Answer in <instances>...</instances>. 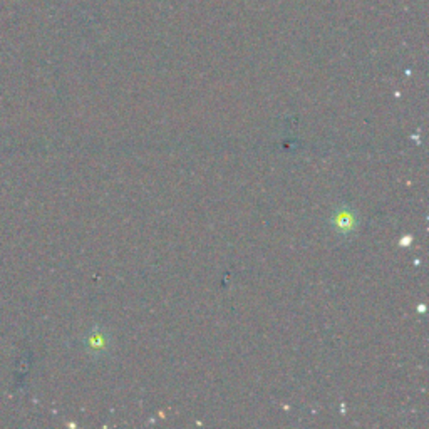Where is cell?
<instances>
[{
  "mask_svg": "<svg viewBox=\"0 0 429 429\" xmlns=\"http://www.w3.org/2000/svg\"><path fill=\"white\" fill-rule=\"evenodd\" d=\"M88 344H89V349L94 350V352H104V350H106V345H107L106 334L94 331L93 336H89Z\"/></svg>",
  "mask_w": 429,
  "mask_h": 429,
  "instance_id": "obj_2",
  "label": "cell"
},
{
  "mask_svg": "<svg viewBox=\"0 0 429 429\" xmlns=\"http://www.w3.org/2000/svg\"><path fill=\"white\" fill-rule=\"evenodd\" d=\"M332 223L336 232L342 233V235H349L357 230V215L350 210L349 206H341L332 216Z\"/></svg>",
  "mask_w": 429,
  "mask_h": 429,
  "instance_id": "obj_1",
  "label": "cell"
}]
</instances>
